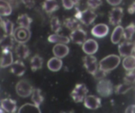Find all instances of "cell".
I'll return each instance as SVG.
<instances>
[{"instance_id": "cell-40", "label": "cell", "mask_w": 135, "mask_h": 113, "mask_svg": "<svg viewBox=\"0 0 135 113\" xmlns=\"http://www.w3.org/2000/svg\"><path fill=\"white\" fill-rule=\"evenodd\" d=\"M107 2L112 6H117L122 2V0H107Z\"/></svg>"}, {"instance_id": "cell-20", "label": "cell", "mask_w": 135, "mask_h": 113, "mask_svg": "<svg viewBox=\"0 0 135 113\" xmlns=\"http://www.w3.org/2000/svg\"><path fill=\"white\" fill-rule=\"evenodd\" d=\"M62 67V61L57 57H51L47 61V68L51 72H58Z\"/></svg>"}, {"instance_id": "cell-41", "label": "cell", "mask_w": 135, "mask_h": 113, "mask_svg": "<svg viewBox=\"0 0 135 113\" xmlns=\"http://www.w3.org/2000/svg\"><path fill=\"white\" fill-rule=\"evenodd\" d=\"M125 112L127 113H135V105H130L127 108V109L125 110Z\"/></svg>"}, {"instance_id": "cell-16", "label": "cell", "mask_w": 135, "mask_h": 113, "mask_svg": "<svg viewBox=\"0 0 135 113\" xmlns=\"http://www.w3.org/2000/svg\"><path fill=\"white\" fill-rule=\"evenodd\" d=\"M26 71V67L22 61L17 60L10 65V72L16 76H22Z\"/></svg>"}, {"instance_id": "cell-28", "label": "cell", "mask_w": 135, "mask_h": 113, "mask_svg": "<svg viewBox=\"0 0 135 113\" xmlns=\"http://www.w3.org/2000/svg\"><path fill=\"white\" fill-rule=\"evenodd\" d=\"M32 102L37 105V106H40V105L44 102V98L42 94V91L40 89H34L32 93Z\"/></svg>"}, {"instance_id": "cell-39", "label": "cell", "mask_w": 135, "mask_h": 113, "mask_svg": "<svg viewBox=\"0 0 135 113\" xmlns=\"http://www.w3.org/2000/svg\"><path fill=\"white\" fill-rule=\"evenodd\" d=\"M26 8L32 9L35 6V0H21Z\"/></svg>"}, {"instance_id": "cell-11", "label": "cell", "mask_w": 135, "mask_h": 113, "mask_svg": "<svg viewBox=\"0 0 135 113\" xmlns=\"http://www.w3.org/2000/svg\"><path fill=\"white\" fill-rule=\"evenodd\" d=\"M84 106L91 110H95L101 107V99L94 95H87L84 100Z\"/></svg>"}, {"instance_id": "cell-42", "label": "cell", "mask_w": 135, "mask_h": 113, "mask_svg": "<svg viewBox=\"0 0 135 113\" xmlns=\"http://www.w3.org/2000/svg\"><path fill=\"white\" fill-rule=\"evenodd\" d=\"M128 13L130 14H134L135 13V2H134L128 8Z\"/></svg>"}, {"instance_id": "cell-1", "label": "cell", "mask_w": 135, "mask_h": 113, "mask_svg": "<svg viewBox=\"0 0 135 113\" xmlns=\"http://www.w3.org/2000/svg\"><path fill=\"white\" fill-rule=\"evenodd\" d=\"M120 62L121 58L119 56L115 54H110L100 60L99 62V68L108 73L111 71L115 69L119 65Z\"/></svg>"}, {"instance_id": "cell-10", "label": "cell", "mask_w": 135, "mask_h": 113, "mask_svg": "<svg viewBox=\"0 0 135 113\" xmlns=\"http://www.w3.org/2000/svg\"><path fill=\"white\" fill-rule=\"evenodd\" d=\"M119 53L123 57L132 55L134 53V42L131 40H125L119 45Z\"/></svg>"}, {"instance_id": "cell-22", "label": "cell", "mask_w": 135, "mask_h": 113, "mask_svg": "<svg viewBox=\"0 0 135 113\" xmlns=\"http://www.w3.org/2000/svg\"><path fill=\"white\" fill-rule=\"evenodd\" d=\"M47 40L52 43H64V44H67L70 41V37L59 35V33L50 35L47 38Z\"/></svg>"}, {"instance_id": "cell-5", "label": "cell", "mask_w": 135, "mask_h": 113, "mask_svg": "<svg viewBox=\"0 0 135 113\" xmlns=\"http://www.w3.org/2000/svg\"><path fill=\"white\" fill-rule=\"evenodd\" d=\"M13 36L18 43H26L31 38V31L29 28L18 26V28L14 29Z\"/></svg>"}, {"instance_id": "cell-18", "label": "cell", "mask_w": 135, "mask_h": 113, "mask_svg": "<svg viewBox=\"0 0 135 113\" xmlns=\"http://www.w3.org/2000/svg\"><path fill=\"white\" fill-rule=\"evenodd\" d=\"M14 50L16 56L20 59H26L30 54L29 49L25 45V43H18L16 46Z\"/></svg>"}, {"instance_id": "cell-36", "label": "cell", "mask_w": 135, "mask_h": 113, "mask_svg": "<svg viewBox=\"0 0 135 113\" xmlns=\"http://www.w3.org/2000/svg\"><path fill=\"white\" fill-rule=\"evenodd\" d=\"M102 4V0H87V6L92 9H96Z\"/></svg>"}, {"instance_id": "cell-26", "label": "cell", "mask_w": 135, "mask_h": 113, "mask_svg": "<svg viewBox=\"0 0 135 113\" xmlns=\"http://www.w3.org/2000/svg\"><path fill=\"white\" fill-rule=\"evenodd\" d=\"M32 22V19L26 13L20 15L17 20V24L20 27H23V28H30Z\"/></svg>"}, {"instance_id": "cell-21", "label": "cell", "mask_w": 135, "mask_h": 113, "mask_svg": "<svg viewBox=\"0 0 135 113\" xmlns=\"http://www.w3.org/2000/svg\"><path fill=\"white\" fill-rule=\"evenodd\" d=\"M43 9L46 13H52L59 9V6L56 0H45L43 3Z\"/></svg>"}, {"instance_id": "cell-25", "label": "cell", "mask_w": 135, "mask_h": 113, "mask_svg": "<svg viewBox=\"0 0 135 113\" xmlns=\"http://www.w3.org/2000/svg\"><path fill=\"white\" fill-rule=\"evenodd\" d=\"M123 67L127 72L135 70V56L134 54L127 56L123 58Z\"/></svg>"}, {"instance_id": "cell-24", "label": "cell", "mask_w": 135, "mask_h": 113, "mask_svg": "<svg viewBox=\"0 0 135 113\" xmlns=\"http://www.w3.org/2000/svg\"><path fill=\"white\" fill-rule=\"evenodd\" d=\"M63 25L68 28L69 30H70L71 31L78 29L79 28H81V22L76 18V17H70V18H66L63 21Z\"/></svg>"}, {"instance_id": "cell-34", "label": "cell", "mask_w": 135, "mask_h": 113, "mask_svg": "<svg viewBox=\"0 0 135 113\" xmlns=\"http://www.w3.org/2000/svg\"><path fill=\"white\" fill-rule=\"evenodd\" d=\"M131 88H132V84H130V83L124 82L123 84L117 86L115 87V91L117 94H124L127 93Z\"/></svg>"}, {"instance_id": "cell-29", "label": "cell", "mask_w": 135, "mask_h": 113, "mask_svg": "<svg viewBox=\"0 0 135 113\" xmlns=\"http://www.w3.org/2000/svg\"><path fill=\"white\" fill-rule=\"evenodd\" d=\"M12 13L11 5L6 0H0V16L7 17Z\"/></svg>"}, {"instance_id": "cell-17", "label": "cell", "mask_w": 135, "mask_h": 113, "mask_svg": "<svg viewBox=\"0 0 135 113\" xmlns=\"http://www.w3.org/2000/svg\"><path fill=\"white\" fill-rule=\"evenodd\" d=\"M1 108L6 112L13 113L17 111V102L11 98H5L1 101Z\"/></svg>"}, {"instance_id": "cell-23", "label": "cell", "mask_w": 135, "mask_h": 113, "mask_svg": "<svg viewBox=\"0 0 135 113\" xmlns=\"http://www.w3.org/2000/svg\"><path fill=\"white\" fill-rule=\"evenodd\" d=\"M14 42H15V39L13 35H4V36L0 39V46L2 47V50L4 49L12 50Z\"/></svg>"}, {"instance_id": "cell-2", "label": "cell", "mask_w": 135, "mask_h": 113, "mask_svg": "<svg viewBox=\"0 0 135 113\" xmlns=\"http://www.w3.org/2000/svg\"><path fill=\"white\" fill-rule=\"evenodd\" d=\"M97 17V15L95 13L94 9H92L90 8L85 9L82 11L78 10L75 14V17L81 22V24L86 26L93 24L95 21Z\"/></svg>"}, {"instance_id": "cell-6", "label": "cell", "mask_w": 135, "mask_h": 113, "mask_svg": "<svg viewBox=\"0 0 135 113\" xmlns=\"http://www.w3.org/2000/svg\"><path fill=\"white\" fill-rule=\"evenodd\" d=\"M32 86L26 80H21L16 85V92L21 98H28L33 91Z\"/></svg>"}, {"instance_id": "cell-12", "label": "cell", "mask_w": 135, "mask_h": 113, "mask_svg": "<svg viewBox=\"0 0 135 113\" xmlns=\"http://www.w3.org/2000/svg\"><path fill=\"white\" fill-rule=\"evenodd\" d=\"M99 49V46L97 42L95 39H89L85 41L82 44V50L87 55H93L97 52Z\"/></svg>"}, {"instance_id": "cell-37", "label": "cell", "mask_w": 135, "mask_h": 113, "mask_svg": "<svg viewBox=\"0 0 135 113\" xmlns=\"http://www.w3.org/2000/svg\"><path fill=\"white\" fill-rule=\"evenodd\" d=\"M107 75H108V72H104V71L101 70L100 68H98V70L96 72V73L93 75V76H94V78H95V79L100 80V79H104Z\"/></svg>"}, {"instance_id": "cell-7", "label": "cell", "mask_w": 135, "mask_h": 113, "mask_svg": "<svg viewBox=\"0 0 135 113\" xmlns=\"http://www.w3.org/2000/svg\"><path fill=\"white\" fill-rule=\"evenodd\" d=\"M123 17V9L121 7H113L109 12L108 20L110 24L112 26H118L121 24L122 19Z\"/></svg>"}, {"instance_id": "cell-33", "label": "cell", "mask_w": 135, "mask_h": 113, "mask_svg": "<svg viewBox=\"0 0 135 113\" xmlns=\"http://www.w3.org/2000/svg\"><path fill=\"white\" fill-rule=\"evenodd\" d=\"M50 26L52 31L55 33H59L62 29V24L57 17H53L50 21Z\"/></svg>"}, {"instance_id": "cell-9", "label": "cell", "mask_w": 135, "mask_h": 113, "mask_svg": "<svg viewBox=\"0 0 135 113\" xmlns=\"http://www.w3.org/2000/svg\"><path fill=\"white\" fill-rule=\"evenodd\" d=\"M86 37H87V34L81 28L72 31L71 33L70 34V39L74 43L78 45H82L86 40Z\"/></svg>"}, {"instance_id": "cell-44", "label": "cell", "mask_w": 135, "mask_h": 113, "mask_svg": "<svg viewBox=\"0 0 135 113\" xmlns=\"http://www.w3.org/2000/svg\"><path fill=\"white\" fill-rule=\"evenodd\" d=\"M2 20H3V19H2V17H1V16H0V25H1V24H2Z\"/></svg>"}, {"instance_id": "cell-32", "label": "cell", "mask_w": 135, "mask_h": 113, "mask_svg": "<svg viewBox=\"0 0 135 113\" xmlns=\"http://www.w3.org/2000/svg\"><path fill=\"white\" fill-rule=\"evenodd\" d=\"M135 34V24L131 23L124 28L123 38L125 40H131Z\"/></svg>"}, {"instance_id": "cell-8", "label": "cell", "mask_w": 135, "mask_h": 113, "mask_svg": "<svg viewBox=\"0 0 135 113\" xmlns=\"http://www.w3.org/2000/svg\"><path fill=\"white\" fill-rule=\"evenodd\" d=\"M83 63H84V67L85 68L86 71L93 76L96 73V72L99 68L97 59L93 55L85 56L83 58Z\"/></svg>"}, {"instance_id": "cell-43", "label": "cell", "mask_w": 135, "mask_h": 113, "mask_svg": "<svg viewBox=\"0 0 135 113\" xmlns=\"http://www.w3.org/2000/svg\"><path fill=\"white\" fill-rule=\"evenodd\" d=\"M73 2H74V5L75 6H78V3H79V1L80 0H72Z\"/></svg>"}, {"instance_id": "cell-13", "label": "cell", "mask_w": 135, "mask_h": 113, "mask_svg": "<svg viewBox=\"0 0 135 113\" xmlns=\"http://www.w3.org/2000/svg\"><path fill=\"white\" fill-rule=\"evenodd\" d=\"M109 32V27L105 24H96L91 30V33L94 37L97 38H104Z\"/></svg>"}, {"instance_id": "cell-38", "label": "cell", "mask_w": 135, "mask_h": 113, "mask_svg": "<svg viewBox=\"0 0 135 113\" xmlns=\"http://www.w3.org/2000/svg\"><path fill=\"white\" fill-rule=\"evenodd\" d=\"M62 3L66 9H71L75 6L72 0H62Z\"/></svg>"}, {"instance_id": "cell-27", "label": "cell", "mask_w": 135, "mask_h": 113, "mask_svg": "<svg viewBox=\"0 0 135 113\" xmlns=\"http://www.w3.org/2000/svg\"><path fill=\"white\" fill-rule=\"evenodd\" d=\"M43 62H44L43 58L40 56L35 55L34 57H32L30 61V66H31L32 71L36 72L37 70L41 69L43 66Z\"/></svg>"}, {"instance_id": "cell-3", "label": "cell", "mask_w": 135, "mask_h": 113, "mask_svg": "<svg viewBox=\"0 0 135 113\" xmlns=\"http://www.w3.org/2000/svg\"><path fill=\"white\" fill-rule=\"evenodd\" d=\"M114 91V87L111 80L102 79L97 85V92L103 98L110 97Z\"/></svg>"}, {"instance_id": "cell-4", "label": "cell", "mask_w": 135, "mask_h": 113, "mask_svg": "<svg viewBox=\"0 0 135 113\" xmlns=\"http://www.w3.org/2000/svg\"><path fill=\"white\" fill-rule=\"evenodd\" d=\"M88 92L89 90L85 84H77L70 93V97L75 103H81L84 101L85 98L88 94Z\"/></svg>"}, {"instance_id": "cell-14", "label": "cell", "mask_w": 135, "mask_h": 113, "mask_svg": "<svg viewBox=\"0 0 135 113\" xmlns=\"http://www.w3.org/2000/svg\"><path fill=\"white\" fill-rule=\"evenodd\" d=\"M13 63V53L11 50L4 49L2 50V53L0 58V66L1 68H7L9 67Z\"/></svg>"}, {"instance_id": "cell-30", "label": "cell", "mask_w": 135, "mask_h": 113, "mask_svg": "<svg viewBox=\"0 0 135 113\" xmlns=\"http://www.w3.org/2000/svg\"><path fill=\"white\" fill-rule=\"evenodd\" d=\"M4 31L5 35H13L14 28H13V22H11L9 20L6 19V20H2V24L0 25Z\"/></svg>"}, {"instance_id": "cell-19", "label": "cell", "mask_w": 135, "mask_h": 113, "mask_svg": "<svg viewBox=\"0 0 135 113\" xmlns=\"http://www.w3.org/2000/svg\"><path fill=\"white\" fill-rule=\"evenodd\" d=\"M123 31H124V28H123V26L121 25L115 26L111 35V41L113 44H118L120 42V41L123 38Z\"/></svg>"}, {"instance_id": "cell-35", "label": "cell", "mask_w": 135, "mask_h": 113, "mask_svg": "<svg viewBox=\"0 0 135 113\" xmlns=\"http://www.w3.org/2000/svg\"><path fill=\"white\" fill-rule=\"evenodd\" d=\"M124 82L130 84H133L134 83H135V70L129 71L126 74V76L124 77Z\"/></svg>"}, {"instance_id": "cell-15", "label": "cell", "mask_w": 135, "mask_h": 113, "mask_svg": "<svg viewBox=\"0 0 135 113\" xmlns=\"http://www.w3.org/2000/svg\"><path fill=\"white\" fill-rule=\"evenodd\" d=\"M69 51H70L69 47L67 46L66 44L64 43H56L52 50L54 56L61 59L66 57L69 53Z\"/></svg>"}, {"instance_id": "cell-31", "label": "cell", "mask_w": 135, "mask_h": 113, "mask_svg": "<svg viewBox=\"0 0 135 113\" xmlns=\"http://www.w3.org/2000/svg\"><path fill=\"white\" fill-rule=\"evenodd\" d=\"M23 112H41L40 109V107L36 105L34 103L33 104H25L24 105H22L19 110H18V112L21 113Z\"/></svg>"}]
</instances>
